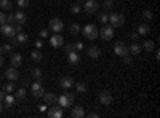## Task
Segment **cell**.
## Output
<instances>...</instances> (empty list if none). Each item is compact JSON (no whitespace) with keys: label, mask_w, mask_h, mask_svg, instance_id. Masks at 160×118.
Here are the masks:
<instances>
[{"label":"cell","mask_w":160,"mask_h":118,"mask_svg":"<svg viewBox=\"0 0 160 118\" xmlns=\"http://www.w3.org/2000/svg\"><path fill=\"white\" fill-rule=\"evenodd\" d=\"M15 31H16V34H18V32H21V31H22V24H16Z\"/></svg>","instance_id":"cell-44"},{"label":"cell","mask_w":160,"mask_h":118,"mask_svg":"<svg viewBox=\"0 0 160 118\" xmlns=\"http://www.w3.org/2000/svg\"><path fill=\"white\" fill-rule=\"evenodd\" d=\"M50 43H51V46L53 48H61L62 46V43H64V38H62V35L61 34H55L51 38H50Z\"/></svg>","instance_id":"cell-10"},{"label":"cell","mask_w":160,"mask_h":118,"mask_svg":"<svg viewBox=\"0 0 160 118\" xmlns=\"http://www.w3.org/2000/svg\"><path fill=\"white\" fill-rule=\"evenodd\" d=\"M32 75H34L35 78H42V69H38V67L32 69Z\"/></svg>","instance_id":"cell-38"},{"label":"cell","mask_w":160,"mask_h":118,"mask_svg":"<svg viewBox=\"0 0 160 118\" xmlns=\"http://www.w3.org/2000/svg\"><path fill=\"white\" fill-rule=\"evenodd\" d=\"M3 91H5V93H13V91H15V83H13V82L10 80V83H7V85H5Z\"/></svg>","instance_id":"cell-32"},{"label":"cell","mask_w":160,"mask_h":118,"mask_svg":"<svg viewBox=\"0 0 160 118\" xmlns=\"http://www.w3.org/2000/svg\"><path fill=\"white\" fill-rule=\"evenodd\" d=\"M42 45H43L42 40H37V42H35V46H37V48H42Z\"/></svg>","instance_id":"cell-47"},{"label":"cell","mask_w":160,"mask_h":118,"mask_svg":"<svg viewBox=\"0 0 160 118\" xmlns=\"http://www.w3.org/2000/svg\"><path fill=\"white\" fill-rule=\"evenodd\" d=\"M154 18V13L151 11V10H144L142 11V19H146V21H151Z\"/></svg>","instance_id":"cell-29"},{"label":"cell","mask_w":160,"mask_h":118,"mask_svg":"<svg viewBox=\"0 0 160 118\" xmlns=\"http://www.w3.org/2000/svg\"><path fill=\"white\" fill-rule=\"evenodd\" d=\"M13 22H16V21H15V15H13V13H10V15L7 16V24H13Z\"/></svg>","instance_id":"cell-41"},{"label":"cell","mask_w":160,"mask_h":118,"mask_svg":"<svg viewBox=\"0 0 160 118\" xmlns=\"http://www.w3.org/2000/svg\"><path fill=\"white\" fill-rule=\"evenodd\" d=\"M64 51H66V54H68V53H71V51H74V43H71V45H66Z\"/></svg>","instance_id":"cell-42"},{"label":"cell","mask_w":160,"mask_h":118,"mask_svg":"<svg viewBox=\"0 0 160 118\" xmlns=\"http://www.w3.org/2000/svg\"><path fill=\"white\" fill-rule=\"evenodd\" d=\"M98 99H99V102L102 104V106H109V104H112V101H114V97H112V94L109 93V91H101Z\"/></svg>","instance_id":"cell-9"},{"label":"cell","mask_w":160,"mask_h":118,"mask_svg":"<svg viewBox=\"0 0 160 118\" xmlns=\"http://www.w3.org/2000/svg\"><path fill=\"white\" fill-rule=\"evenodd\" d=\"M31 91H32V94H34L35 97H42V96H43L45 86H43V83H42V80H40V78L31 85Z\"/></svg>","instance_id":"cell-4"},{"label":"cell","mask_w":160,"mask_h":118,"mask_svg":"<svg viewBox=\"0 0 160 118\" xmlns=\"http://www.w3.org/2000/svg\"><path fill=\"white\" fill-rule=\"evenodd\" d=\"M48 26H50V31H53L55 34H59L64 29V24H62V21L59 18H51Z\"/></svg>","instance_id":"cell-7"},{"label":"cell","mask_w":160,"mask_h":118,"mask_svg":"<svg viewBox=\"0 0 160 118\" xmlns=\"http://www.w3.org/2000/svg\"><path fill=\"white\" fill-rule=\"evenodd\" d=\"M88 116H91V118H98V116H99V113H90Z\"/></svg>","instance_id":"cell-48"},{"label":"cell","mask_w":160,"mask_h":118,"mask_svg":"<svg viewBox=\"0 0 160 118\" xmlns=\"http://www.w3.org/2000/svg\"><path fill=\"white\" fill-rule=\"evenodd\" d=\"M87 53H88V56H90L91 59H98V58L101 56V50H99L98 46H90Z\"/></svg>","instance_id":"cell-18"},{"label":"cell","mask_w":160,"mask_h":118,"mask_svg":"<svg viewBox=\"0 0 160 118\" xmlns=\"http://www.w3.org/2000/svg\"><path fill=\"white\" fill-rule=\"evenodd\" d=\"M2 53H3V51H2V48H0V56H2Z\"/></svg>","instance_id":"cell-53"},{"label":"cell","mask_w":160,"mask_h":118,"mask_svg":"<svg viewBox=\"0 0 160 118\" xmlns=\"http://www.w3.org/2000/svg\"><path fill=\"white\" fill-rule=\"evenodd\" d=\"M108 21H109V16L106 15V13H99V22L101 24H108Z\"/></svg>","instance_id":"cell-36"},{"label":"cell","mask_w":160,"mask_h":118,"mask_svg":"<svg viewBox=\"0 0 160 118\" xmlns=\"http://www.w3.org/2000/svg\"><path fill=\"white\" fill-rule=\"evenodd\" d=\"M69 29H71V34H72V35H77V34L80 32V26H78L77 22H72Z\"/></svg>","instance_id":"cell-30"},{"label":"cell","mask_w":160,"mask_h":118,"mask_svg":"<svg viewBox=\"0 0 160 118\" xmlns=\"http://www.w3.org/2000/svg\"><path fill=\"white\" fill-rule=\"evenodd\" d=\"M68 61H69V64H74L75 65V64L80 62V54L74 50V51H71V53H68Z\"/></svg>","instance_id":"cell-17"},{"label":"cell","mask_w":160,"mask_h":118,"mask_svg":"<svg viewBox=\"0 0 160 118\" xmlns=\"http://www.w3.org/2000/svg\"><path fill=\"white\" fill-rule=\"evenodd\" d=\"M3 101H5V107H13V106H15V102H16V97L11 96V93H7L3 96Z\"/></svg>","instance_id":"cell-20"},{"label":"cell","mask_w":160,"mask_h":118,"mask_svg":"<svg viewBox=\"0 0 160 118\" xmlns=\"http://www.w3.org/2000/svg\"><path fill=\"white\" fill-rule=\"evenodd\" d=\"M155 59H160V51H158V50L155 51Z\"/></svg>","instance_id":"cell-49"},{"label":"cell","mask_w":160,"mask_h":118,"mask_svg":"<svg viewBox=\"0 0 160 118\" xmlns=\"http://www.w3.org/2000/svg\"><path fill=\"white\" fill-rule=\"evenodd\" d=\"M2 34H3L5 37L11 38V37L16 35V31H15V27H13L11 24H2Z\"/></svg>","instance_id":"cell-11"},{"label":"cell","mask_w":160,"mask_h":118,"mask_svg":"<svg viewBox=\"0 0 160 118\" xmlns=\"http://www.w3.org/2000/svg\"><path fill=\"white\" fill-rule=\"evenodd\" d=\"M98 8H99V3L96 0H87V2H83V10L88 15H95L98 11Z\"/></svg>","instance_id":"cell-6"},{"label":"cell","mask_w":160,"mask_h":118,"mask_svg":"<svg viewBox=\"0 0 160 118\" xmlns=\"http://www.w3.org/2000/svg\"><path fill=\"white\" fill-rule=\"evenodd\" d=\"M2 64H3V58L0 56V67H2Z\"/></svg>","instance_id":"cell-52"},{"label":"cell","mask_w":160,"mask_h":118,"mask_svg":"<svg viewBox=\"0 0 160 118\" xmlns=\"http://www.w3.org/2000/svg\"><path fill=\"white\" fill-rule=\"evenodd\" d=\"M5 77L8 78V80L15 82V80H18V78H19V72H18V69H16V67H13V69H7V70H5Z\"/></svg>","instance_id":"cell-14"},{"label":"cell","mask_w":160,"mask_h":118,"mask_svg":"<svg viewBox=\"0 0 160 118\" xmlns=\"http://www.w3.org/2000/svg\"><path fill=\"white\" fill-rule=\"evenodd\" d=\"M3 96H5V93H3V91H0V101L3 99Z\"/></svg>","instance_id":"cell-50"},{"label":"cell","mask_w":160,"mask_h":118,"mask_svg":"<svg viewBox=\"0 0 160 118\" xmlns=\"http://www.w3.org/2000/svg\"><path fill=\"white\" fill-rule=\"evenodd\" d=\"M31 58H32V61L38 62L40 59H42V53H40L38 50H35V51H32V54H31Z\"/></svg>","instance_id":"cell-31"},{"label":"cell","mask_w":160,"mask_h":118,"mask_svg":"<svg viewBox=\"0 0 160 118\" xmlns=\"http://www.w3.org/2000/svg\"><path fill=\"white\" fill-rule=\"evenodd\" d=\"M114 53L120 58H125V56H128V46L123 42H117L114 46Z\"/></svg>","instance_id":"cell-8"},{"label":"cell","mask_w":160,"mask_h":118,"mask_svg":"<svg viewBox=\"0 0 160 118\" xmlns=\"http://www.w3.org/2000/svg\"><path fill=\"white\" fill-rule=\"evenodd\" d=\"M141 50H142V46H141V45H138V43H133L131 46H128V53H130V54H133V56H139Z\"/></svg>","instance_id":"cell-21"},{"label":"cell","mask_w":160,"mask_h":118,"mask_svg":"<svg viewBox=\"0 0 160 118\" xmlns=\"http://www.w3.org/2000/svg\"><path fill=\"white\" fill-rule=\"evenodd\" d=\"M2 51H3V53H7V54H11L13 53V45H10V43L3 45L2 46Z\"/></svg>","instance_id":"cell-35"},{"label":"cell","mask_w":160,"mask_h":118,"mask_svg":"<svg viewBox=\"0 0 160 118\" xmlns=\"http://www.w3.org/2000/svg\"><path fill=\"white\" fill-rule=\"evenodd\" d=\"M148 34H151V26L149 24L138 26V35H148Z\"/></svg>","instance_id":"cell-22"},{"label":"cell","mask_w":160,"mask_h":118,"mask_svg":"<svg viewBox=\"0 0 160 118\" xmlns=\"http://www.w3.org/2000/svg\"><path fill=\"white\" fill-rule=\"evenodd\" d=\"M15 38H16L18 45H22V43H26V42H28V34H24V32L21 31V32H18V34L15 35Z\"/></svg>","instance_id":"cell-23"},{"label":"cell","mask_w":160,"mask_h":118,"mask_svg":"<svg viewBox=\"0 0 160 118\" xmlns=\"http://www.w3.org/2000/svg\"><path fill=\"white\" fill-rule=\"evenodd\" d=\"M112 27H122V26L125 24V16L120 15V13H112V15L109 16V21H108Z\"/></svg>","instance_id":"cell-3"},{"label":"cell","mask_w":160,"mask_h":118,"mask_svg":"<svg viewBox=\"0 0 160 118\" xmlns=\"http://www.w3.org/2000/svg\"><path fill=\"white\" fill-rule=\"evenodd\" d=\"M85 115H87V113H85V109L80 107V106L74 107V110L71 112V116H72V118H83Z\"/></svg>","instance_id":"cell-16"},{"label":"cell","mask_w":160,"mask_h":118,"mask_svg":"<svg viewBox=\"0 0 160 118\" xmlns=\"http://www.w3.org/2000/svg\"><path fill=\"white\" fill-rule=\"evenodd\" d=\"M40 37H43V38H45V37H48V32H47L45 29H42V31H40Z\"/></svg>","instance_id":"cell-45"},{"label":"cell","mask_w":160,"mask_h":118,"mask_svg":"<svg viewBox=\"0 0 160 118\" xmlns=\"http://www.w3.org/2000/svg\"><path fill=\"white\" fill-rule=\"evenodd\" d=\"M58 104H59L61 107H71L72 104H74V94H71V93L61 94L58 97Z\"/></svg>","instance_id":"cell-5"},{"label":"cell","mask_w":160,"mask_h":118,"mask_svg":"<svg viewBox=\"0 0 160 118\" xmlns=\"http://www.w3.org/2000/svg\"><path fill=\"white\" fill-rule=\"evenodd\" d=\"M16 5L22 10V8H28L29 7V0H16Z\"/></svg>","instance_id":"cell-33"},{"label":"cell","mask_w":160,"mask_h":118,"mask_svg":"<svg viewBox=\"0 0 160 118\" xmlns=\"http://www.w3.org/2000/svg\"><path fill=\"white\" fill-rule=\"evenodd\" d=\"M82 34H83L85 38H88V40H96L98 35H99V31L95 24H87L82 29Z\"/></svg>","instance_id":"cell-1"},{"label":"cell","mask_w":160,"mask_h":118,"mask_svg":"<svg viewBox=\"0 0 160 118\" xmlns=\"http://www.w3.org/2000/svg\"><path fill=\"white\" fill-rule=\"evenodd\" d=\"M125 64H128V65H131V64H133V59H131L130 56H125Z\"/></svg>","instance_id":"cell-43"},{"label":"cell","mask_w":160,"mask_h":118,"mask_svg":"<svg viewBox=\"0 0 160 118\" xmlns=\"http://www.w3.org/2000/svg\"><path fill=\"white\" fill-rule=\"evenodd\" d=\"M0 7H2L3 11H10L11 7H13V3L10 2V0H0Z\"/></svg>","instance_id":"cell-25"},{"label":"cell","mask_w":160,"mask_h":118,"mask_svg":"<svg viewBox=\"0 0 160 118\" xmlns=\"http://www.w3.org/2000/svg\"><path fill=\"white\" fill-rule=\"evenodd\" d=\"M2 24H7V15L3 11H0V26Z\"/></svg>","instance_id":"cell-40"},{"label":"cell","mask_w":160,"mask_h":118,"mask_svg":"<svg viewBox=\"0 0 160 118\" xmlns=\"http://www.w3.org/2000/svg\"><path fill=\"white\" fill-rule=\"evenodd\" d=\"M74 50H75V51H82V50H83V43H82V42H75V43H74Z\"/></svg>","instance_id":"cell-39"},{"label":"cell","mask_w":160,"mask_h":118,"mask_svg":"<svg viewBox=\"0 0 160 118\" xmlns=\"http://www.w3.org/2000/svg\"><path fill=\"white\" fill-rule=\"evenodd\" d=\"M142 48L148 51V53H151V51H154V48H155V43H154L152 40H146V42L142 43Z\"/></svg>","instance_id":"cell-24"},{"label":"cell","mask_w":160,"mask_h":118,"mask_svg":"<svg viewBox=\"0 0 160 118\" xmlns=\"http://www.w3.org/2000/svg\"><path fill=\"white\" fill-rule=\"evenodd\" d=\"M112 7H114L112 0H104V2H102V8L104 10H112Z\"/></svg>","instance_id":"cell-34"},{"label":"cell","mask_w":160,"mask_h":118,"mask_svg":"<svg viewBox=\"0 0 160 118\" xmlns=\"http://www.w3.org/2000/svg\"><path fill=\"white\" fill-rule=\"evenodd\" d=\"M0 34H2V26H0Z\"/></svg>","instance_id":"cell-54"},{"label":"cell","mask_w":160,"mask_h":118,"mask_svg":"<svg viewBox=\"0 0 160 118\" xmlns=\"http://www.w3.org/2000/svg\"><path fill=\"white\" fill-rule=\"evenodd\" d=\"M43 101H45V104H51V106H53V104H56L58 102V96L56 94H53V93H43Z\"/></svg>","instance_id":"cell-19"},{"label":"cell","mask_w":160,"mask_h":118,"mask_svg":"<svg viewBox=\"0 0 160 118\" xmlns=\"http://www.w3.org/2000/svg\"><path fill=\"white\" fill-rule=\"evenodd\" d=\"M59 86H61L62 89H69V88L74 86V80H72L71 77H62L61 80H59Z\"/></svg>","instance_id":"cell-15"},{"label":"cell","mask_w":160,"mask_h":118,"mask_svg":"<svg viewBox=\"0 0 160 118\" xmlns=\"http://www.w3.org/2000/svg\"><path fill=\"white\" fill-rule=\"evenodd\" d=\"M15 97H16V101H22V99L26 97V89H24V88H19V89L16 91V96H15Z\"/></svg>","instance_id":"cell-28"},{"label":"cell","mask_w":160,"mask_h":118,"mask_svg":"<svg viewBox=\"0 0 160 118\" xmlns=\"http://www.w3.org/2000/svg\"><path fill=\"white\" fill-rule=\"evenodd\" d=\"M10 64L13 65V67H19V65L22 64V54H19V53H13L11 56H10Z\"/></svg>","instance_id":"cell-12"},{"label":"cell","mask_w":160,"mask_h":118,"mask_svg":"<svg viewBox=\"0 0 160 118\" xmlns=\"http://www.w3.org/2000/svg\"><path fill=\"white\" fill-rule=\"evenodd\" d=\"M15 21L18 22V24H24L26 22V15L22 11H18L16 15H15Z\"/></svg>","instance_id":"cell-26"},{"label":"cell","mask_w":160,"mask_h":118,"mask_svg":"<svg viewBox=\"0 0 160 118\" xmlns=\"http://www.w3.org/2000/svg\"><path fill=\"white\" fill-rule=\"evenodd\" d=\"M80 11H82L80 5H72V7H71V13H72V15H78Z\"/></svg>","instance_id":"cell-37"},{"label":"cell","mask_w":160,"mask_h":118,"mask_svg":"<svg viewBox=\"0 0 160 118\" xmlns=\"http://www.w3.org/2000/svg\"><path fill=\"white\" fill-rule=\"evenodd\" d=\"M62 115H64V112H62V107H61V106L51 107V109L48 110V116H50V118H61Z\"/></svg>","instance_id":"cell-13"},{"label":"cell","mask_w":160,"mask_h":118,"mask_svg":"<svg viewBox=\"0 0 160 118\" xmlns=\"http://www.w3.org/2000/svg\"><path fill=\"white\" fill-rule=\"evenodd\" d=\"M114 27L111 24H104L102 27L99 29V35L98 37H101V40H104V42H109V40H112L114 38Z\"/></svg>","instance_id":"cell-2"},{"label":"cell","mask_w":160,"mask_h":118,"mask_svg":"<svg viewBox=\"0 0 160 118\" xmlns=\"http://www.w3.org/2000/svg\"><path fill=\"white\" fill-rule=\"evenodd\" d=\"M2 110H3V106H2V101H0V113H2Z\"/></svg>","instance_id":"cell-51"},{"label":"cell","mask_w":160,"mask_h":118,"mask_svg":"<svg viewBox=\"0 0 160 118\" xmlns=\"http://www.w3.org/2000/svg\"><path fill=\"white\" fill-rule=\"evenodd\" d=\"M38 109H40V112H45V110H47V106H45V104H40Z\"/></svg>","instance_id":"cell-46"},{"label":"cell","mask_w":160,"mask_h":118,"mask_svg":"<svg viewBox=\"0 0 160 118\" xmlns=\"http://www.w3.org/2000/svg\"><path fill=\"white\" fill-rule=\"evenodd\" d=\"M75 88H77V93H80V94L87 93V83H85V82H78V83L75 85Z\"/></svg>","instance_id":"cell-27"}]
</instances>
